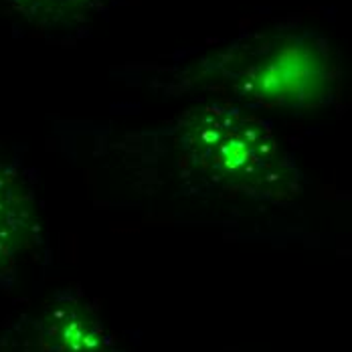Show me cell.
I'll list each match as a JSON object with an SVG mask.
<instances>
[{
    "instance_id": "cell-2",
    "label": "cell",
    "mask_w": 352,
    "mask_h": 352,
    "mask_svg": "<svg viewBox=\"0 0 352 352\" xmlns=\"http://www.w3.org/2000/svg\"><path fill=\"white\" fill-rule=\"evenodd\" d=\"M214 69L231 100L247 106L324 107L340 85L330 45L312 33L259 36L257 43L233 47Z\"/></svg>"
},
{
    "instance_id": "cell-1",
    "label": "cell",
    "mask_w": 352,
    "mask_h": 352,
    "mask_svg": "<svg viewBox=\"0 0 352 352\" xmlns=\"http://www.w3.org/2000/svg\"><path fill=\"white\" fill-rule=\"evenodd\" d=\"M178 148L199 175L223 190L276 203L300 195V173L272 126L231 102L190 109L180 122Z\"/></svg>"
}]
</instances>
